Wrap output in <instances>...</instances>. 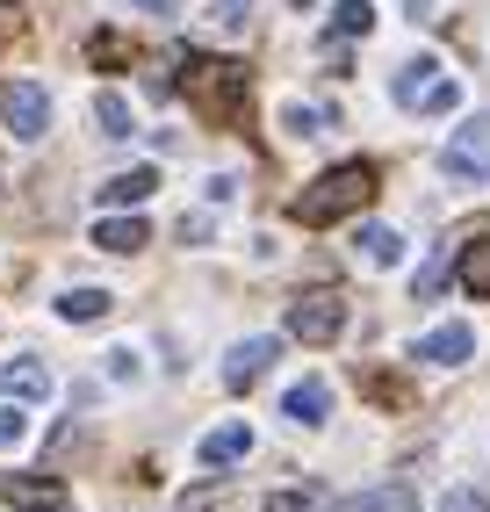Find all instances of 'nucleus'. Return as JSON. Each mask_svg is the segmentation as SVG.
I'll list each match as a JSON object with an SVG mask.
<instances>
[{
	"label": "nucleus",
	"instance_id": "1",
	"mask_svg": "<svg viewBox=\"0 0 490 512\" xmlns=\"http://www.w3.org/2000/svg\"><path fill=\"white\" fill-rule=\"evenodd\" d=\"M368 202H375V166H368V159H346V166L318 174V181L289 202V217H296V224H339V217L368 210Z\"/></svg>",
	"mask_w": 490,
	"mask_h": 512
},
{
	"label": "nucleus",
	"instance_id": "2",
	"mask_svg": "<svg viewBox=\"0 0 490 512\" xmlns=\"http://www.w3.org/2000/svg\"><path fill=\"white\" fill-rule=\"evenodd\" d=\"M181 94L195 101L202 123H238L245 116V65L238 58H188Z\"/></svg>",
	"mask_w": 490,
	"mask_h": 512
},
{
	"label": "nucleus",
	"instance_id": "3",
	"mask_svg": "<svg viewBox=\"0 0 490 512\" xmlns=\"http://www.w3.org/2000/svg\"><path fill=\"white\" fill-rule=\"evenodd\" d=\"M390 94H397V109H426V116H447L454 101H462V87L440 73V58H411Z\"/></svg>",
	"mask_w": 490,
	"mask_h": 512
},
{
	"label": "nucleus",
	"instance_id": "4",
	"mask_svg": "<svg viewBox=\"0 0 490 512\" xmlns=\"http://www.w3.org/2000/svg\"><path fill=\"white\" fill-rule=\"evenodd\" d=\"M346 332V296L339 289H310L289 303V339H303V347H332V339Z\"/></svg>",
	"mask_w": 490,
	"mask_h": 512
},
{
	"label": "nucleus",
	"instance_id": "5",
	"mask_svg": "<svg viewBox=\"0 0 490 512\" xmlns=\"http://www.w3.org/2000/svg\"><path fill=\"white\" fill-rule=\"evenodd\" d=\"M440 166H447V181H462V188H490V116H469L454 130Z\"/></svg>",
	"mask_w": 490,
	"mask_h": 512
},
{
	"label": "nucleus",
	"instance_id": "6",
	"mask_svg": "<svg viewBox=\"0 0 490 512\" xmlns=\"http://www.w3.org/2000/svg\"><path fill=\"white\" fill-rule=\"evenodd\" d=\"M0 116H8V138L37 145L44 130H51V94H44L37 80H15L8 94H0Z\"/></svg>",
	"mask_w": 490,
	"mask_h": 512
},
{
	"label": "nucleus",
	"instance_id": "7",
	"mask_svg": "<svg viewBox=\"0 0 490 512\" xmlns=\"http://www.w3.org/2000/svg\"><path fill=\"white\" fill-rule=\"evenodd\" d=\"M267 361H282V339H238L231 347V361H224V390H253L260 375H267Z\"/></svg>",
	"mask_w": 490,
	"mask_h": 512
},
{
	"label": "nucleus",
	"instance_id": "8",
	"mask_svg": "<svg viewBox=\"0 0 490 512\" xmlns=\"http://www.w3.org/2000/svg\"><path fill=\"white\" fill-rule=\"evenodd\" d=\"M0 498H8L15 512H65L58 476H0Z\"/></svg>",
	"mask_w": 490,
	"mask_h": 512
},
{
	"label": "nucleus",
	"instance_id": "9",
	"mask_svg": "<svg viewBox=\"0 0 490 512\" xmlns=\"http://www.w3.org/2000/svg\"><path fill=\"white\" fill-rule=\"evenodd\" d=\"M469 354H476V332L469 325H440V332H426L411 347V361H433V368H462Z\"/></svg>",
	"mask_w": 490,
	"mask_h": 512
},
{
	"label": "nucleus",
	"instance_id": "10",
	"mask_svg": "<svg viewBox=\"0 0 490 512\" xmlns=\"http://www.w3.org/2000/svg\"><path fill=\"white\" fill-rule=\"evenodd\" d=\"M0 397H29V404H44L51 397V368L44 361H8V368H0Z\"/></svg>",
	"mask_w": 490,
	"mask_h": 512
},
{
	"label": "nucleus",
	"instance_id": "11",
	"mask_svg": "<svg viewBox=\"0 0 490 512\" xmlns=\"http://www.w3.org/2000/svg\"><path fill=\"white\" fill-rule=\"evenodd\" d=\"M202 469H231V462H245V455H253V433H245V426H217V433H202Z\"/></svg>",
	"mask_w": 490,
	"mask_h": 512
},
{
	"label": "nucleus",
	"instance_id": "12",
	"mask_svg": "<svg viewBox=\"0 0 490 512\" xmlns=\"http://www.w3.org/2000/svg\"><path fill=\"white\" fill-rule=\"evenodd\" d=\"M332 512H418V491H411V484H375V491H361V498H339Z\"/></svg>",
	"mask_w": 490,
	"mask_h": 512
},
{
	"label": "nucleus",
	"instance_id": "13",
	"mask_svg": "<svg viewBox=\"0 0 490 512\" xmlns=\"http://www.w3.org/2000/svg\"><path fill=\"white\" fill-rule=\"evenodd\" d=\"M94 246H101V253H145L152 231L137 224V217H101V224H94Z\"/></svg>",
	"mask_w": 490,
	"mask_h": 512
},
{
	"label": "nucleus",
	"instance_id": "14",
	"mask_svg": "<svg viewBox=\"0 0 490 512\" xmlns=\"http://www.w3.org/2000/svg\"><path fill=\"white\" fill-rule=\"evenodd\" d=\"M282 412H289L296 426H325V412H332V390L318 383V375H310V383H296V390L282 397Z\"/></svg>",
	"mask_w": 490,
	"mask_h": 512
},
{
	"label": "nucleus",
	"instance_id": "15",
	"mask_svg": "<svg viewBox=\"0 0 490 512\" xmlns=\"http://www.w3.org/2000/svg\"><path fill=\"white\" fill-rule=\"evenodd\" d=\"M152 188H159V166H130V174L101 181V202H109V210H130V202H145Z\"/></svg>",
	"mask_w": 490,
	"mask_h": 512
},
{
	"label": "nucleus",
	"instance_id": "16",
	"mask_svg": "<svg viewBox=\"0 0 490 512\" xmlns=\"http://www.w3.org/2000/svg\"><path fill=\"white\" fill-rule=\"evenodd\" d=\"M109 311H116L109 289H65V296H58V318H65V325H94V318H109Z\"/></svg>",
	"mask_w": 490,
	"mask_h": 512
},
{
	"label": "nucleus",
	"instance_id": "17",
	"mask_svg": "<svg viewBox=\"0 0 490 512\" xmlns=\"http://www.w3.org/2000/svg\"><path fill=\"white\" fill-rule=\"evenodd\" d=\"M454 275H462L469 296H490V238H469L462 260H454Z\"/></svg>",
	"mask_w": 490,
	"mask_h": 512
},
{
	"label": "nucleus",
	"instance_id": "18",
	"mask_svg": "<svg viewBox=\"0 0 490 512\" xmlns=\"http://www.w3.org/2000/svg\"><path fill=\"white\" fill-rule=\"evenodd\" d=\"M354 246H361V260H368V267H397V260H404V238H397L390 224H368Z\"/></svg>",
	"mask_w": 490,
	"mask_h": 512
},
{
	"label": "nucleus",
	"instance_id": "19",
	"mask_svg": "<svg viewBox=\"0 0 490 512\" xmlns=\"http://www.w3.org/2000/svg\"><path fill=\"white\" fill-rule=\"evenodd\" d=\"M94 130H101V138H130V109H123V94H94Z\"/></svg>",
	"mask_w": 490,
	"mask_h": 512
},
{
	"label": "nucleus",
	"instance_id": "20",
	"mask_svg": "<svg viewBox=\"0 0 490 512\" xmlns=\"http://www.w3.org/2000/svg\"><path fill=\"white\" fill-rule=\"evenodd\" d=\"M332 29H339V37H368V29H375V8H368V0H339V8H332Z\"/></svg>",
	"mask_w": 490,
	"mask_h": 512
},
{
	"label": "nucleus",
	"instance_id": "21",
	"mask_svg": "<svg viewBox=\"0 0 490 512\" xmlns=\"http://www.w3.org/2000/svg\"><path fill=\"white\" fill-rule=\"evenodd\" d=\"M87 58H94V65H130V44L116 37V29H101V37L87 44Z\"/></svg>",
	"mask_w": 490,
	"mask_h": 512
},
{
	"label": "nucleus",
	"instance_id": "22",
	"mask_svg": "<svg viewBox=\"0 0 490 512\" xmlns=\"http://www.w3.org/2000/svg\"><path fill=\"white\" fill-rule=\"evenodd\" d=\"M440 512H490V484H462V491H447Z\"/></svg>",
	"mask_w": 490,
	"mask_h": 512
},
{
	"label": "nucleus",
	"instance_id": "23",
	"mask_svg": "<svg viewBox=\"0 0 490 512\" xmlns=\"http://www.w3.org/2000/svg\"><path fill=\"white\" fill-rule=\"evenodd\" d=\"M282 123H289V138H318V130H325V116H318V109H303V101H296Z\"/></svg>",
	"mask_w": 490,
	"mask_h": 512
},
{
	"label": "nucleus",
	"instance_id": "24",
	"mask_svg": "<svg viewBox=\"0 0 490 512\" xmlns=\"http://www.w3.org/2000/svg\"><path fill=\"white\" fill-rule=\"evenodd\" d=\"M209 15H217L224 29H245V22H253V0H217V8H209Z\"/></svg>",
	"mask_w": 490,
	"mask_h": 512
},
{
	"label": "nucleus",
	"instance_id": "25",
	"mask_svg": "<svg viewBox=\"0 0 490 512\" xmlns=\"http://www.w3.org/2000/svg\"><path fill=\"white\" fill-rule=\"evenodd\" d=\"M440 282H447V260H433L426 275H418V303H433V296H440Z\"/></svg>",
	"mask_w": 490,
	"mask_h": 512
},
{
	"label": "nucleus",
	"instance_id": "26",
	"mask_svg": "<svg viewBox=\"0 0 490 512\" xmlns=\"http://www.w3.org/2000/svg\"><path fill=\"white\" fill-rule=\"evenodd\" d=\"M109 375H116V383H137V354L116 347V354H109Z\"/></svg>",
	"mask_w": 490,
	"mask_h": 512
},
{
	"label": "nucleus",
	"instance_id": "27",
	"mask_svg": "<svg viewBox=\"0 0 490 512\" xmlns=\"http://www.w3.org/2000/svg\"><path fill=\"white\" fill-rule=\"evenodd\" d=\"M22 440V412H8V404H0V448H15Z\"/></svg>",
	"mask_w": 490,
	"mask_h": 512
},
{
	"label": "nucleus",
	"instance_id": "28",
	"mask_svg": "<svg viewBox=\"0 0 490 512\" xmlns=\"http://www.w3.org/2000/svg\"><path fill=\"white\" fill-rule=\"evenodd\" d=\"M303 505H310L303 491H274V498H267V512H303Z\"/></svg>",
	"mask_w": 490,
	"mask_h": 512
},
{
	"label": "nucleus",
	"instance_id": "29",
	"mask_svg": "<svg viewBox=\"0 0 490 512\" xmlns=\"http://www.w3.org/2000/svg\"><path fill=\"white\" fill-rule=\"evenodd\" d=\"M137 8H145V15H173L181 0H137Z\"/></svg>",
	"mask_w": 490,
	"mask_h": 512
},
{
	"label": "nucleus",
	"instance_id": "30",
	"mask_svg": "<svg viewBox=\"0 0 490 512\" xmlns=\"http://www.w3.org/2000/svg\"><path fill=\"white\" fill-rule=\"evenodd\" d=\"M404 8H411V15H418V22H426V8H433V0H404Z\"/></svg>",
	"mask_w": 490,
	"mask_h": 512
},
{
	"label": "nucleus",
	"instance_id": "31",
	"mask_svg": "<svg viewBox=\"0 0 490 512\" xmlns=\"http://www.w3.org/2000/svg\"><path fill=\"white\" fill-rule=\"evenodd\" d=\"M0 8H15V0H0Z\"/></svg>",
	"mask_w": 490,
	"mask_h": 512
},
{
	"label": "nucleus",
	"instance_id": "32",
	"mask_svg": "<svg viewBox=\"0 0 490 512\" xmlns=\"http://www.w3.org/2000/svg\"><path fill=\"white\" fill-rule=\"evenodd\" d=\"M296 8H310V0H296Z\"/></svg>",
	"mask_w": 490,
	"mask_h": 512
}]
</instances>
